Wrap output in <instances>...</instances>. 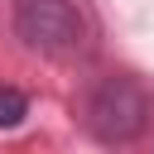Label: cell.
<instances>
[{
    "instance_id": "obj_2",
    "label": "cell",
    "mask_w": 154,
    "mask_h": 154,
    "mask_svg": "<svg viewBox=\"0 0 154 154\" xmlns=\"http://www.w3.org/2000/svg\"><path fill=\"white\" fill-rule=\"evenodd\" d=\"M154 116V91L130 77V72H116V77H101L82 106V120L87 130L101 140V144H130Z\"/></svg>"
},
{
    "instance_id": "obj_3",
    "label": "cell",
    "mask_w": 154,
    "mask_h": 154,
    "mask_svg": "<svg viewBox=\"0 0 154 154\" xmlns=\"http://www.w3.org/2000/svg\"><path fill=\"white\" fill-rule=\"evenodd\" d=\"M24 116H29V96L14 87H0V130H14Z\"/></svg>"
},
{
    "instance_id": "obj_1",
    "label": "cell",
    "mask_w": 154,
    "mask_h": 154,
    "mask_svg": "<svg viewBox=\"0 0 154 154\" xmlns=\"http://www.w3.org/2000/svg\"><path fill=\"white\" fill-rule=\"evenodd\" d=\"M10 19L19 43L43 58H82L91 48V24L77 0H14Z\"/></svg>"
}]
</instances>
